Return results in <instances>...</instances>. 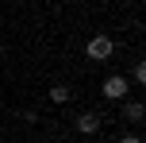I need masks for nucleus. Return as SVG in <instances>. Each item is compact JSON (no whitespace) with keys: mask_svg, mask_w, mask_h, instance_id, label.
<instances>
[{"mask_svg":"<svg viewBox=\"0 0 146 143\" xmlns=\"http://www.w3.org/2000/svg\"><path fill=\"white\" fill-rule=\"evenodd\" d=\"M127 93H131V81H127L123 74H111L108 81H104V97L108 101H127Z\"/></svg>","mask_w":146,"mask_h":143,"instance_id":"1","label":"nucleus"},{"mask_svg":"<svg viewBox=\"0 0 146 143\" xmlns=\"http://www.w3.org/2000/svg\"><path fill=\"white\" fill-rule=\"evenodd\" d=\"M88 58H96V62L111 58V39H108V35H96L92 43H88Z\"/></svg>","mask_w":146,"mask_h":143,"instance_id":"2","label":"nucleus"},{"mask_svg":"<svg viewBox=\"0 0 146 143\" xmlns=\"http://www.w3.org/2000/svg\"><path fill=\"white\" fill-rule=\"evenodd\" d=\"M77 132L81 136H96V132H100V116L96 112H81L77 116Z\"/></svg>","mask_w":146,"mask_h":143,"instance_id":"3","label":"nucleus"},{"mask_svg":"<svg viewBox=\"0 0 146 143\" xmlns=\"http://www.w3.org/2000/svg\"><path fill=\"white\" fill-rule=\"evenodd\" d=\"M50 101H54V105H66V101H69V89H66V85H54V89H50Z\"/></svg>","mask_w":146,"mask_h":143,"instance_id":"4","label":"nucleus"},{"mask_svg":"<svg viewBox=\"0 0 146 143\" xmlns=\"http://www.w3.org/2000/svg\"><path fill=\"white\" fill-rule=\"evenodd\" d=\"M127 120H135V124L142 120V105L139 101H127Z\"/></svg>","mask_w":146,"mask_h":143,"instance_id":"5","label":"nucleus"},{"mask_svg":"<svg viewBox=\"0 0 146 143\" xmlns=\"http://www.w3.org/2000/svg\"><path fill=\"white\" fill-rule=\"evenodd\" d=\"M131 74H135V81H139V85L146 81V66H142V62H139V66H135V70H131Z\"/></svg>","mask_w":146,"mask_h":143,"instance_id":"6","label":"nucleus"},{"mask_svg":"<svg viewBox=\"0 0 146 143\" xmlns=\"http://www.w3.org/2000/svg\"><path fill=\"white\" fill-rule=\"evenodd\" d=\"M119 143H142L139 136H123V139H119Z\"/></svg>","mask_w":146,"mask_h":143,"instance_id":"7","label":"nucleus"}]
</instances>
